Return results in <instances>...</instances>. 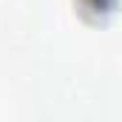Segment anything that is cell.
<instances>
[{"label":"cell","instance_id":"cell-1","mask_svg":"<svg viewBox=\"0 0 122 122\" xmlns=\"http://www.w3.org/2000/svg\"><path fill=\"white\" fill-rule=\"evenodd\" d=\"M74 6L85 23H105L117 11L119 0H74Z\"/></svg>","mask_w":122,"mask_h":122}]
</instances>
